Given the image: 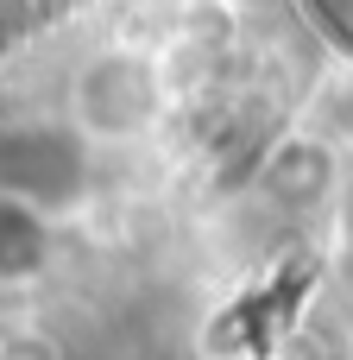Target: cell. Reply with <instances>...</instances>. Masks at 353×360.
<instances>
[{
	"instance_id": "obj_1",
	"label": "cell",
	"mask_w": 353,
	"mask_h": 360,
	"mask_svg": "<svg viewBox=\"0 0 353 360\" xmlns=\"http://www.w3.org/2000/svg\"><path fill=\"white\" fill-rule=\"evenodd\" d=\"M76 108H82V120L95 133L126 139L158 114V70L145 57H133V51H107L76 76Z\"/></svg>"
}]
</instances>
